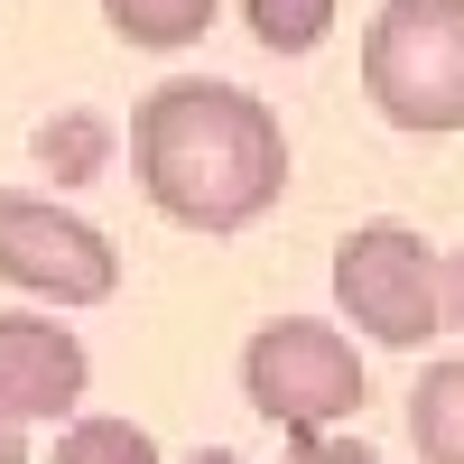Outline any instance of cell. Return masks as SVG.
<instances>
[{
	"instance_id": "1",
	"label": "cell",
	"mask_w": 464,
	"mask_h": 464,
	"mask_svg": "<svg viewBox=\"0 0 464 464\" xmlns=\"http://www.w3.org/2000/svg\"><path fill=\"white\" fill-rule=\"evenodd\" d=\"M130 177L186 232H242L288 186V130L260 93L214 84V74H177V84L140 93L130 111Z\"/></svg>"
},
{
	"instance_id": "2",
	"label": "cell",
	"mask_w": 464,
	"mask_h": 464,
	"mask_svg": "<svg viewBox=\"0 0 464 464\" xmlns=\"http://www.w3.org/2000/svg\"><path fill=\"white\" fill-rule=\"evenodd\" d=\"M362 93L391 130H464V0H381L362 28Z\"/></svg>"
},
{
	"instance_id": "3",
	"label": "cell",
	"mask_w": 464,
	"mask_h": 464,
	"mask_svg": "<svg viewBox=\"0 0 464 464\" xmlns=\"http://www.w3.org/2000/svg\"><path fill=\"white\" fill-rule=\"evenodd\" d=\"M242 400L288 437H334L362 409V353L316 316H279L242 343Z\"/></svg>"
},
{
	"instance_id": "4",
	"label": "cell",
	"mask_w": 464,
	"mask_h": 464,
	"mask_svg": "<svg viewBox=\"0 0 464 464\" xmlns=\"http://www.w3.org/2000/svg\"><path fill=\"white\" fill-rule=\"evenodd\" d=\"M334 297L391 353H418L446 325V269L428 251V232H409V223H353L343 232L334 242Z\"/></svg>"
},
{
	"instance_id": "5",
	"label": "cell",
	"mask_w": 464,
	"mask_h": 464,
	"mask_svg": "<svg viewBox=\"0 0 464 464\" xmlns=\"http://www.w3.org/2000/svg\"><path fill=\"white\" fill-rule=\"evenodd\" d=\"M0 279L47 306H102L121 288V251L102 223L65 214L56 196H0Z\"/></svg>"
},
{
	"instance_id": "6",
	"label": "cell",
	"mask_w": 464,
	"mask_h": 464,
	"mask_svg": "<svg viewBox=\"0 0 464 464\" xmlns=\"http://www.w3.org/2000/svg\"><path fill=\"white\" fill-rule=\"evenodd\" d=\"M93 391V353L56 316H0V418H74Z\"/></svg>"
},
{
	"instance_id": "7",
	"label": "cell",
	"mask_w": 464,
	"mask_h": 464,
	"mask_svg": "<svg viewBox=\"0 0 464 464\" xmlns=\"http://www.w3.org/2000/svg\"><path fill=\"white\" fill-rule=\"evenodd\" d=\"M409 446L428 464H464V353L418 372V391H409Z\"/></svg>"
},
{
	"instance_id": "8",
	"label": "cell",
	"mask_w": 464,
	"mask_h": 464,
	"mask_svg": "<svg viewBox=\"0 0 464 464\" xmlns=\"http://www.w3.org/2000/svg\"><path fill=\"white\" fill-rule=\"evenodd\" d=\"M223 0H102V19L121 47H149V56H177V47H196V37L214 28Z\"/></svg>"
},
{
	"instance_id": "9",
	"label": "cell",
	"mask_w": 464,
	"mask_h": 464,
	"mask_svg": "<svg viewBox=\"0 0 464 464\" xmlns=\"http://www.w3.org/2000/svg\"><path fill=\"white\" fill-rule=\"evenodd\" d=\"M242 19L269 56H316L334 28V0H242Z\"/></svg>"
},
{
	"instance_id": "10",
	"label": "cell",
	"mask_w": 464,
	"mask_h": 464,
	"mask_svg": "<svg viewBox=\"0 0 464 464\" xmlns=\"http://www.w3.org/2000/svg\"><path fill=\"white\" fill-rule=\"evenodd\" d=\"M47 464H159V446H149V428H130V418H74Z\"/></svg>"
},
{
	"instance_id": "11",
	"label": "cell",
	"mask_w": 464,
	"mask_h": 464,
	"mask_svg": "<svg viewBox=\"0 0 464 464\" xmlns=\"http://www.w3.org/2000/svg\"><path fill=\"white\" fill-rule=\"evenodd\" d=\"M37 159H47L65 186H74V177H102L111 130H102V121H84V111H65V121H47V130H37Z\"/></svg>"
},
{
	"instance_id": "12",
	"label": "cell",
	"mask_w": 464,
	"mask_h": 464,
	"mask_svg": "<svg viewBox=\"0 0 464 464\" xmlns=\"http://www.w3.org/2000/svg\"><path fill=\"white\" fill-rule=\"evenodd\" d=\"M279 464H381L372 446H353V437H297Z\"/></svg>"
},
{
	"instance_id": "13",
	"label": "cell",
	"mask_w": 464,
	"mask_h": 464,
	"mask_svg": "<svg viewBox=\"0 0 464 464\" xmlns=\"http://www.w3.org/2000/svg\"><path fill=\"white\" fill-rule=\"evenodd\" d=\"M446 325L464 334V251H455V269H446Z\"/></svg>"
},
{
	"instance_id": "14",
	"label": "cell",
	"mask_w": 464,
	"mask_h": 464,
	"mask_svg": "<svg viewBox=\"0 0 464 464\" xmlns=\"http://www.w3.org/2000/svg\"><path fill=\"white\" fill-rule=\"evenodd\" d=\"M0 464H28V437L10 428V418H0Z\"/></svg>"
},
{
	"instance_id": "15",
	"label": "cell",
	"mask_w": 464,
	"mask_h": 464,
	"mask_svg": "<svg viewBox=\"0 0 464 464\" xmlns=\"http://www.w3.org/2000/svg\"><path fill=\"white\" fill-rule=\"evenodd\" d=\"M186 464H242V455H223V446H205V455H186Z\"/></svg>"
}]
</instances>
